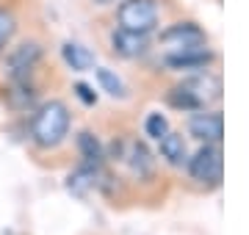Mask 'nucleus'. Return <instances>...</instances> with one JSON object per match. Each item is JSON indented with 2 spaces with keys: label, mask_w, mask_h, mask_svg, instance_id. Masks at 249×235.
Returning a JSON list of instances; mask_svg holds the SVG:
<instances>
[{
  "label": "nucleus",
  "mask_w": 249,
  "mask_h": 235,
  "mask_svg": "<svg viewBox=\"0 0 249 235\" xmlns=\"http://www.w3.org/2000/svg\"><path fill=\"white\" fill-rule=\"evenodd\" d=\"M28 141L39 150V152H55L61 150L72 136V108L67 100L61 97H47L36 102L28 111Z\"/></svg>",
  "instance_id": "1"
},
{
  "label": "nucleus",
  "mask_w": 249,
  "mask_h": 235,
  "mask_svg": "<svg viewBox=\"0 0 249 235\" xmlns=\"http://www.w3.org/2000/svg\"><path fill=\"white\" fill-rule=\"evenodd\" d=\"M111 25L133 31L142 36H152L169 17V11L163 6V0H119L116 6H111Z\"/></svg>",
  "instance_id": "2"
},
{
  "label": "nucleus",
  "mask_w": 249,
  "mask_h": 235,
  "mask_svg": "<svg viewBox=\"0 0 249 235\" xmlns=\"http://www.w3.org/2000/svg\"><path fill=\"white\" fill-rule=\"evenodd\" d=\"M47 58V47L42 39H22L17 45H9V50L0 55V75L6 83H28L36 81Z\"/></svg>",
  "instance_id": "3"
},
{
  "label": "nucleus",
  "mask_w": 249,
  "mask_h": 235,
  "mask_svg": "<svg viewBox=\"0 0 249 235\" xmlns=\"http://www.w3.org/2000/svg\"><path fill=\"white\" fill-rule=\"evenodd\" d=\"M222 169H224V152L222 141L199 144L194 152H188V161L183 166L186 183L196 194H211L222 185Z\"/></svg>",
  "instance_id": "4"
},
{
  "label": "nucleus",
  "mask_w": 249,
  "mask_h": 235,
  "mask_svg": "<svg viewBox=\"0 0 249 235\" xmlns=\"http://www.w3.org/2000/svg\"><path fill=\"white\" fill-rule=\"evenodd\" d=\"M211 36L196 19L191 17H178L166 19L163 25L152 34V53L166 55V53H183V50H194V47H208Z\"/></svg>",
  "instance_id": "5"
},
{
  "label": "nucleus",
  "mask_w": 249,
  "mask_h": 235,
  "mask_svg": "<svg viewBox=\"0 0 249 235\" xmlns=\"http://www.w3.org/2000/svg\"><path fill=\"white\" fill-rule=\"evenodd\" d=\"M219 64V55L211 45L208 47H194V50H183V53H166L158 55V69L160 72L180 78V75L202 72V69H213Z\"/></svg>",
  "instance_id": "6"
},
{
  "label": "nucleus",
  "mask_w": 249,
  "mask_h": 235,
  "mask_svg": "<svg viewBox=\"0 0 249 235\" xmlns=\"http://www.w3.org/2000/svg\"><path fill=\"white\" fill-rule=\"evenodd\" d=\"M106 47L108 55H114L116 61H144L147 55H152V36H142V34L111 25L106 34Z\"/></svg>",
  "instance_id": "7"
},
{
  "label": "nucleus",
  "mask_w": 249,
  "mask_h": 235,
  "mask_svg": "<svg viewBox=\"0 0 249 235\" xmlns=\"http://www.w3.org/2000/svg\"><path fill=\"white\" fill-rule=\"evenodd\" d=\"M186 136L194 138L196 144H211V141H222L224 136V117L222 108H199L186 114Z\"/></svg>",
  "instance_id": "8"
},
{
  "label": "nucleus",
  "mask_w": 249,
  "mask_h": 235,
  "mask_svg": "<svg viewBox=\"0 0 249 235\" xmlns=\"http://www.w3.org/2000/svg\"><path fill=\"white\" fill-rule=\"evenodd\" d=\"M155 144H158L155 158H160V163L169 166V169H175V172H183V166H186V161H188V152H191V150H188V136L186 133L172 127L169 133H166L163 138H158Z\"/></svg>",
  "instance_id": "9"
},
{
  "label": "nucleus",
  "mask_w": 249,
  "mask_h": 235,
  "mask_svg": "<svg viewBox=\"0 0 249 235\" xmlns=\"http://www.w3.org/2000/svg\"><path fill=\"white\" fill-rule=\"evenodd\" d=\"M75 150H78L80 166H89V169H106V147L100 141L97 133L91 130H80L75 136Z\"/></svg>",
  "instance_id": "10"
},
{
  "label": "nucleus",
  "mask_w": 249,
  "mask_h": 235,
  "mask_svg": "<svg viewBox=\"0 0 249 235\" xmlns=\"http://www.w3.org/2000/svg\"><path fill=\"white\" fill-rule=\"evenodd\" d=\"M61 61L72 72H89V69H94V53L86 45H80V42H64Z\"/></svg>",
  "instance_id": "11"
},
{
  "label": "nucleus",
  "mask_w": 249,
  "mask_h": 235,
  "mask_svg": "<svg viewBox=\"0 0 249 235\" xmlns=\"http://www.w3.org/2000/svg\"><path fill=\"white\" fill-rule=\"evenodd\" d=\"M94 78H97V86L100 91H106L111 100H130V89H127V83L116 75V69L111 67H94Z\"/></svg>",
  "instance_id": "12"
},
{
  "label": "nucleus",
  "mask_w": 249,
  "mask_h": 235,
  "mask_svg": "<svg viewBox=\"0 0 249 235\" xmlns=\"http://www.w3.org/2000/svg\"><path fill=\"white\" fill-rule=\"evenodd\" d=\"M17 34H19V14L14 11V6L0 3V55L9 50V45H14Z\"/></svg>",
  "instance_id": "13"
},
{
  "label": "nucleus",
  "mask_w": 249,
  "mask_h": 235,
  "mask_svg": "<svg viewBox=\"0 0 249 235\" xmlns=\"http://www.w3.org/2000/svg\"><path fill=\"white\" fill-rule=\"evenodd\" d=\"M169 130H172V122H169V117H166L163 111H150V114L144 117V136L150 138V141L163 138Z\"/></svg>",
  "instance_id": "14"
},
{
  "label": "nucleus",
  "mask_w": 249,
  "mask_h": 235,
  "mask_svg": "<svg viewBox=\"0 0 249 235\" xmlns=\"http://www.w3.org/2000/svg\"><path fill=\"white\" fill-rule=\"evenodd\" d=\"M72 91H75V97H78L86 108H94V105H97V91L91 89L89 83H83V81L72 83Z\"/></svg>",
  "instance_id": "15"
},
{
  "label": "nucleus",
  "mask_w": 249,
  "mask_h": 235,
  "mask_svg": "<svg viewBox=\"0 0 249 235\" xmlns=\"http://www.w3.org/2000/svg\"><path fill=\"white\" fill-rule=\"evenodd\" d=\"M86 3H89V6H94V9H111V6H116V3H119V0H86Z\"/></svg>",
  "instance_id": "16"
}]
</instances>
